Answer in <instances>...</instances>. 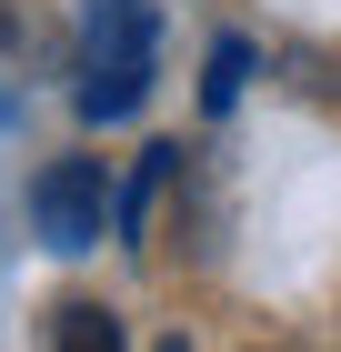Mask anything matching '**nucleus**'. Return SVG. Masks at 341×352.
Segmentation results:
<instances>
[{"label": "nucleus", "instance_id": "5", "mask_svg": "<svg viewBox=\"0 0 341 352\" xmlns=\"http://www.w3.org/2000/svg\"><path fill=\"white\" fill-rule=\"evenodd\" d=\"M0 41H21V21H10V0H0Z\"/></svg>", "mask_w": 341, "mask_h": 352}, {"label": "nucleus", "instance_id": "4", "mask_svg": "<svg viewBox=\"0 0 341 352\" xmlns=\"http://www.w3.org/2000/svg\"><path fill=\"white\" fill-rule=\"evenodd\" d=\"M241 81H251V41H211V71H201V111L211 121L241 101Z\"/></svg>", "mask_w": 341, "mask_h": 352}, {"label": "nucleus", "instance_id": "6", "mask_svg": "<svg viewBox=\"0 0 341 352\" xmlns=\"http://www.w3.org/2000/svg\"><path fill=\"white\" fill-rule=\"evenodd\" d=\"M161 352H191V342H181V332H171V342H161Z\"/></svg>", "mask_w": 341, "mask_h": 352}, {"label": "nucleus", "instance_id": "1", "mask_svg": "<svg viewBox=\"0 0 341 352\" xmlns=\"http://www.w3.org/2000/svg\"><path fill=\"white\" fill-rule=\"evenodd\" d=\"M151 0H80V121H131L151 91Z\"/></svg>", "mask_w": 341, "mask_h": 352}, {"label": "nucleus", "instance_id": "3", "mask_svg": "<svg viewBox=\"0 0 341 352\" xmlns=\"http://www.w3.org/2000/svg\"><path fill=\"white\" fill-rule=\"evenodd\" d=\"M51 352H121V322L101 302H60L51 312Z\"/></svg>", "mask_w": 341, "mask_h": 352}, {"label": "nucleus", "instance_id": "2", "mask_svg": "<svg viewBox=\"0 0 341 352\" xmlns=\"http://www.w3.org/2000/svg\"><path fill=\"white\" fill-rule=\"evenodd\" d=\"M30 221H40L51 252H91V242L110 232V182H101V162H51L40 182H30Z\"/></svg>", "mask_w": 341, "mask_h": 352}]
</instances>
